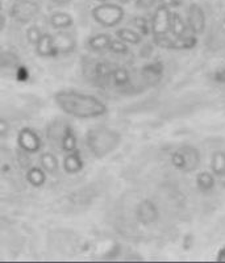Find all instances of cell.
<instances>
[{
  "mask_svg": "<svg viewBox=\"0 0 225 263\" xmlns=\"http://www.w3.org/2000/svg\"><path fill=\"white\" fill-rule=\"evenodd\" d=\"M221 32L225 34V18L222 20V23H221Z\"/></svg>",
  "mask_w": 225,
  "mask_h": 263,
  "instance_id": "obj_37",
  "label": "cell"
},
{
  "mask_svg": "<svg viewBox=\"0 0 225 263\" xmlns=\"http://www.w3.org/2000/svg\"><path fill=\"white\" fill-rule=\"evenodd\" d=\"M53 41H54V46L58 54H70L77 48V39H75L74 33L65 32V29L54 34Z\"/></svg>",
  "mask_w": 225,
  "mask_h": 263,
  "instance_id": "obj_11",
  "label": "cell"
},
{
  "mask_svg": "<svg viewBox=\"0 0 225 263\" xmlns=\"http://www.w3.org/2000/svg\"><path fill=\"white\" fill-rule=\"evenodd\" d=\"M51 2H53V3H55V4H58V6H63V4L70 3L71 0H51Z\"/></svg>",
  "mask_w": 225,
  "mask_h": 263,
  "instance_id": "obj_36",
  "label": "cell"
},
{
  "mask_svg": "<svg viewBox=\"0 0 225 263\" xmlns=\"http://www.w3.org/2000/svg\"><path fill=\"white\" fill-rule=\"evenodd\" d=\"M216 259H217V262H225V246L222 249H220Z\"/></svg>",
  "mask_w": 225,
  "mask_h": 263,
  "instance_id": "obj_34",
  "label": "cell"
},
{
  "mask_svg": "<svg viewBox=\"0 0 225 263\" xmlns=\"http://www.w3.org/2000/svg\"><path fill=\"white\" fill-rule=\"evenodd\" d=\"M6 17H4L3 15H2V13H0V32H2V30L4 29V28H6Z\"/></svg>",
  "mask_w": 225,
  "mask_h": 263,
  "instance_id": "obj_35",
  "label": "cell"
},
{
  "mask_svg": "<svg viewBox=\"0 0 225 263\" xmlns=\"http://www.w3.org/2000/svg\"><path fill=\"white\" fill-rule=\"evenodd\" d=\"M96 2H99V3H105V2H108V0H96Z\"/></svg>",
  "mask_w": 225,
  "mask_h": 263,
  "instance_id": "obj_39",
  "label": "cell"
},
{
  "mask_svg": "<svg viewBox=\"0 0 225 263\" xmlns=\"http://www.w3.org/2000/svg\"><path fill=\"white\" fill-rule=\"evenodd\" d=\"M112 39L109 34H105V33H100V34H96L92 36L88 40V45L92 49L93 51H102L108 49L109 44H111Z\"/></svg>",
  "mask_w": 225,
  "mask_h": 263,
  "instance_id": "obj_23",
  "label": "cell"
},
{
  "mask_svg": "<svg viewBox=\"0 0 225 263\" xmlns=\"http://www.w3.org/2000/svg\"><path fill=\"white\" fill-rule=\"evenodd\" d=\"M168 32H170L174 37L187 36V25L179 13H170V30H168Z\"/></svg>",
  "mask_w": 225,
  "mask_h": 263,
  "instance_id": "obj_18",
  "label": "cell"
},
{
  "mask_svg": "<svg viewBox=\"0 0 225 263\" xmlns=\"http://www.w3.org/2000/svg\"><path fill=\"white\" fill-rule=\"evenodd\" d=\"M158 208H157L156 204L152 200H142L141 203L137 205V210H136V217L141 224L144 225H150L156 222L158 220Z\"/></svg>",
  "mask_w": 225,
  "mask_h": 263,
  "instance_id": "obj_10",
  "label": "cell"
},
{
  "mask_svg": "<svg viewBox=\"0 0 225 263\" xmlns=\"http://www.w3.org/2000/svg\"><path fill=\"white\" fill-rule=\"evenodd\" d=\"M111 71L109 66L104 62H100L95 66V77L98 78V81L107 82L109 81V77H111Z\"/></svg>",
  "mask_w": 225,
  "mask_h": 263,
  "instance_id": "obj_25",
  "label": "cell"
},
{
  "mask_svg": "<svg viewBox=\"0 0 225 263\" xmlns=\"http://www.w3.org/2000/svg\"><path fill=\"white\" fill-rule=\"evenodd\" d=\"M216 184V178L210 171H201V173L198 174L196 177V187H198L200 191L208 192L211 190H213Z\"/></svg>",
  "mask_w": 225,
  "mask_h": 263,
  "instance_id": "obj_21",
  "label": "cell"
},
{
  "mask_svg": "<svg viewBox=\"0 0 225 263\" xmlns=\"http://www.w3.org/2000/svg\"><path fill=\"white\" fill-rule=\"evenodd\" d=\"M17 61L12 53H0V67H11Z\"/></svg>",
  "mask_w": 225,
  "mask_h": 263,
  "instance_id": "obj_29",
  "label": "cell"
},
{
  "mask_svg": "<svg viewBox=\"0 0 225 263\" xmlns=\"http://www.w3.org/2000/svg\"><path fill=\"white\" fill-rule=\"evenodd\" d=\"M187 25L195 34H201L205 29L204 11L199 4H191L187 13Z\"/></svg>",
  "mask_w": 225,
  "mask_h": 263,
  "instance_id": "obj_9",
  "label": "cell"
},
{
  "mask_svg": "<svg viewBox=\"0 0 225 263\" xmlns=\"http://www.w3.org/2000/svg\"><path fill=\"white\" fill-rule=\"evenodd\" d=\"M133 25H135L136 29H137V32L140 33V34L146 36V34L150 33V23L145 17H141V16L135 17L133 18Z\"/></svg>",
  "mask_w": 225,
  "mask_h": 263,
  "instance_id": "obj_26",
  "label": "cell"
},
{
  "mask_svg": "<svg viewBox=\"0 0 225 263\" xmlns=\"http://www.w3.org/2000/svg\"><path fill=\"white\" fill-rule=\"evenodd\" d=\"M25 178H27L28 183L32 187L40 189V187L45 184L46 173L42 167H29L27 170V174H25Z\"/></svg>",
  "mask_w": 225,
  "mask_h": 263,
  "instance_id": "obj_19",
  "label": "cell"
},
{
  "mask_svg": "<svg viewBox=\"0 0 225 263\" xmlns=\"http://www.w3.org/2000/svg\"><path fill=\"white\" fill-rule=\"evenodd\" d=\"M120 142V133L109 128L90 129L86 135L87 149L95 158H104L111 154Z\"/></svg>",
  "mask_w": 225,
  "mask_h": 263,
  "instance_id": "obj_2",
  "label": "cell"
},
{
  "mask_svg": "<svg viewBox=\"0 0 225 263\" xmlns=\"http://www.w3.org/2000/svg\"><path fill=\"white\" fill-rule=\"evenodd\" d=\"M0 11H2V0H0Z\"/></svg>",
  "mask_w": 225,
  "mask_h": 263,
  "instance_id": "obj_40",
  "label": "cell"
},
{
  "mask_svg": "<svg viewBox=\"0 0 225 263\" xmlns=\"http://www.w3.org/2000/svg\"><path fill=\"white\" fill-rule=\"evenodd\" d=\"M109 79L112 81V83L116 87H125L129 84L130 82V74L129 71L124 67H117L111 71V77Z\"/></svg>",
  "mask_w": 225,
  "mask_h": 263,
  "instance_id": "obj_24",
  "label": "cell"
},
{
  "mask_svg": "<svg viewBox=\"0 0 225 263\" xmlns=\"http://www.w3.org/2000/svg\"><path fill=\"white\" fill-rule=\"evenodd\" d=\"M61 147L65 153H72L77 149V136L70 125L65 126L61 136Z\"/></svg>",
  "mask_w": 225,
  "mask_h": 263,
  "instance_id": "obj_17",
  "label": "cell"
},
{
  "mask_svg": "<svg viewBox=\"0 0 225 263\" xmlns=\"http://www.w3.org/2000/svg\"><path fill=\"white\" fill-rule=\"evenodd\" d=\"M9 130H11V125L8 121L3 117H0V138L7 137L9 135Z\"/></svg>",
  "mask_w": 225,
  "mask_h": 263,
  "instance_id": "obj_30",
  "label": "cell"
},
{
  "mask_svg": "<svg viewBox=\"0 0 225 263\" xmlns=\"http://www.w3.org/2000/svg\"><path fill=\"white\" fill-rule=\"evenodd\" d=\"M159 6H165L167 8H173V7L180 6V0H158Z\"/></svg>",
  "mask_w": 225,
  "mask_h": 263,
  "instance_id": "obj_32",
  "label": "cell"
},
{
  "mask_svg": "<svg viewBox=\"0 0 225 263\" xmlns=\"http://www.w3.org/2000/svg\"><path fill=\"white\" fill-rule=\"evenodd\" d=\"M17 145L20 150H24L29 154H34V153H39L40 149H41L42 141L33 129L25 126V128L18 132Z\"/></svg>",
  "mask_w": 225,
  "mask_h": 263,
  "instance_id": "obj_8",
  "label": "cell"
},
{
  "mask_svg": "<svg viewBox=\"0 0 225 263\" xmlns=\"http://www.w3.org/2000/svg\"><path fill=\"white\" fill-rule=\"evenodd\" d=\"M40 12V6L33 0H17L9 9V16L20 24H27Z\"/></svg>",
  "mask_w": 225,
  "mask_h": 263,
  "instance_id": "obj_5",
  "label": "cell"
},
{
  "mask_svg": "<svg viewBox=\"0 0 225 263\" xmlns=\"http://www.w3.org/2000/svg\"><path fill=\"white\" fill-rule=\"evenodd\" d=\"M41 36H42V32L39 27H36V25H32L30 28H28L27 40L30 45L36 46V44L39 42V40L41 39Z\"/></svg>",
  "mask_w": 225,
  "mask_h": 263,
  "instance_id": "obj_28",
  "label": "cell"
},
{
  "mask_svg": "<svg viewBox=\"0 0 225 263\" xmlns=\"http://www.w3.org/2000/svg\"><path fill=\"white\" fill-rule=\"evenodd\" d=\"M116 37L121 40L125 44H130V45H138L141 44V34L137 30L129 29V28H121V29L116 30Z\"/></svg>",
  "mask_w": 225,
  "mask_h": 263,
  "instance_id": "obj_22",
  "label": "cell"
},
{
  "mask_svg": "<svg viewBox=\"0 0 225 263\" xmlns=\"http://www.w3.org/2000/svg\"><path fill=\"white\" fill-rule=\"evenodd\" d=\"M55 104L63 114L74 116L77 119H96L107 114V105L90 93L79 91L62 90L55 92Z\"/></svg>",
  "mask_w": 225,
  "mask_h": 263,
  "instance_id": "obj_1",
  "label": "cell"
},
{
  "mask_svg": "<svg viewBox=\"0 0 225 263\" xmlns=\"http://www.w3.org/2000/svg\"><path fill=\"white\" fill-rule=\"evenodd\" d=\"M93 20L104 28H114L119 25L124 18V9L119 4L114 3H100L92 9Z\"/></svg>",
  "mask_w": 225,
  "mask_h": 263,
  "instance_id": "obj_3",
  "label": "cell"
},
{
  "mask_svg": "<svg viewBox=\"0 0 225 263\" xmlns=\"http://www.w3.org/2000/svg\"><path fill=\"white\" fill-rule=\"evenodd\" d=\"M63 171L66 174H78L83 170L84 162L82 159L78 150L72 153H66V157L63 158Z\"/></svg>",
  "mask_w": 225,
  "mask_h": 263,
  "instance_id": "obj_13",
  "label": "cell"
},
{
  "mask_svg": "<svg viewBox=\"0 0 225 263\" xmlns=\"http://www.w3.org/2000/svg\"><path fill=\"white\" fill-rule=\"evenodd\" d=\"M154 42L159 48L165 49H174V50H189V49L195 48L198 44V40L194 36H183V37H174V40H170L167 36L154 37Z\"/></svg>",
  "mask_w": 225,
  "mask_h": 263,
  "instance_id": "obj_7",
  "label": "cell"
},
{
  "mask_svg": "<svg viewBox=\"0 0 225 263\" xmlns=\"http://www.w3.org/2000/svg\"><path fill=\"white\" fill-rule=\"evenodd\" d=\"M142 75L147 83H157L163 75V65L161 62L149 63L142 69Z\"/></svg>",
  "mask_w": 225,
  "mask_h": 263,
  "instance_id": "obj_15",
  "label": "cell"
},
{
  "mask_svg": "<svg viewBox=\"0 0 225 263\" xmlns=\"http://www.w3.org/2000/svg\"><path fill=\"white\" fill-rule=\"evenodd\" d=\"M211 173L215 175L217 180L225 185V153L216 152L213 153L212 161H211Z\"/></svg>",
  "mask_w": 225,
  "mask_h": 263,
  "instance_id": "obj_14",
  "label": "cell"
},
{
  "mask_svg": "<svg viewBox=\"0 0 225 263\" xmlns=\"http://www.w3.org/2000/svg\"><path fill=\"white\" fill-rule=\"evenodd\" d=\"M119 2H120V3H124V4H125V3H129L130 0H119Z\"/></svg>",
  "mask_w": 225,
  "mask_h": 263,
  "instance_id": "obj_38",
  "label": "cell"
},
{
  "mask_svg": "<svg viewBox=\"0 0 225 263\" xmlns=\"http://www.w3.org/2000/svg\"><path fill=\"white\" fill-rule=\"evenodd\" d=\"M215 79H216L217 82L225 83V67L224 69L219 70V71H216V74H215Z\"/></svg>",
  "mask_w": 225,
  "mask_h": 263,
  "instance_id": "obj_33",
  "label": "cell"
},
{
  "mask_svg": "<svg viewBox=\"0 0 225 263\" xmlns=\"http://www.w3.org/2000/svg\"><path fill=\"white\" fill-rule=\"evenodd\" d=\"M108 50L115 54H126L128 53V44L123 42L121 40H112L108 46Z\"/></svg>",
  "mask_w": 225,
  "mask_h": 263,
  "instance_id": "obj_27",
  "label": "cell"
},
{
  "mask_svg": "<svg viewBox=\"0 0 225 263\" xmlns=\"http://www.w3.org/2000/svg\"><path fill=\"white\" fill-rule=\"evenodd\" d=\"M158 3V0H136V7L140 9H149Z\"/></svg>",
  "mask_w": 225,
  "mask_h": 263,
  "instance_id": "obj_31",
  "label": "cell"
},
{
  "mask_svg": "<svg viewBox=\"0 0 225 263\" xmlns=\"http://www.w3.org/2000/svg\"><path fill=\"white\" fill-rule=\"evenodd\" d=\"M36 53L40 57H57V49L54 46L53 36L49 33H42L41 39L36 44Z\"/></svg>",
  "mask_w": 225,
  "mask_h": 263,
  "instance_id": "obj_12",
  "label": "cell"
},
{
  "mask_svg": "<svg viewBox=\"0 0 225 263\" xmlns=\"http://www.w3.org/2000/svg\"><path fill=\"white\" fill-rule=\"evenodd\" d=\"M170 8L165 6H159L154 12L152 23H150V33L154 37L166 36L170 30Z\"/></svg>",
  "mask_w": 225,
  "mask_h": 263,
  "instance_id": "obj_6",
  "label": "cell"
},
{
  "mask_svg": "<svg viewBox=\"0 0 225 263\" xmlns=\"http://www.w3.org/2000/svg\"><path fill=\"white\" fill-rule=\"evenodd\" d=\"M171 163L178 170L187 171V173L194 171L200 163V154L196 147L186 145L174 152V154L171 156Z\"/></svg>",
  "mask_w": 225,
  "mask_h": 263,
  "instance_id": "obj_4",
  "label": "cell"
},
{
  "mask_svg": "<svg viewBox=\"0 0 225 263\" xmlns=\"http://www.w3.org/2000/svg\"><path fill=\"white\" fill-rule=\"evenodd\" d=\"M40 163H41V167L44 168V171L51 175H55L60 170V162L58 158L55 157V154L50 152L42 153L40 156Z\"/></svg>",
  "mask_w": 225,
  "mask_h": 263,
  "instance_id": "obj_16",
  "label": "cell"
},
{
  "mask_svg": "<svg viewBox=\"0 0 225 263\" xmlns=\"http://www.w3.org/2000/svg\"><path fill=\"white\" fill-rule=\"evenodd\" d=\"M72 24H74V18L66 12H55L50 16V25L57 30L67 29L72 27Z\"/></svg>",
  "mask_w": 225,
  "mask_h": 263,
  "instance_id": "obj_20",
  "label": "cell"
}]
</instances>
